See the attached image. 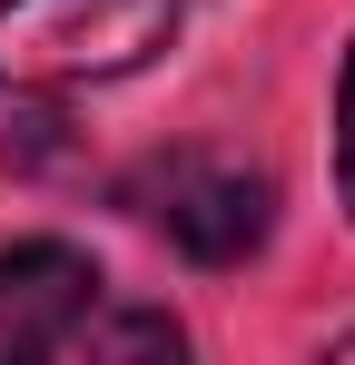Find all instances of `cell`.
Returning a JSON list of instances; mask_svg holds the SVG:
<instances>
[{
	"label": "cell",
	"instance_id": "1",
	"mask_svg": "<svg viewBox=\"0 0 355 365\" xmlns=\"http://www.w3.org/2000/svg\"><path fill=\"white\" fill-rule=\"evenodd\" d=\"M187 0H0V89L59 99L148 69L178 40Z\"/></svg>",
	"mask_w": 355,
	"mask_h": 365
},
{
	"label": "cell",
	"instance_id": "2",
	"mask_svg": "<svg viewBox=\"0 0 355 365\" xmlns=\"http://www.w3.org/2000/svg\"><path fill=\"white\" fill-rule=\"evenodd\" d=\"M128 207L187 257V267H247L277 237V178L237 148H168L128 178Z\"/></svg>",
	"mask_w": 355,
	"mask_h": 365
},
{
	"label": "cell",
	"instance_id": "3",
	"mask_svg": "<svg viewBox=\"0 0 355 365\" xmlns=\"http://www.w3.org/2000/svg\"><path fill=\"white\" fill-rule=\"evenodd\" d=\"M99 297H109V277H99L89 247H69V237H20V247H0V365L59 356L69 326H79Z\"/></svg>",
	"mask_w": 355,
	"mask_h": 365
},
{
	"label": "cell",
	"instance_id": "4",
	"mask_svg": "<svg viewBox=\"0 0 355 365\" xmlns=\"http://www.w3.org/2000/svg\"><path fill=\"white\" fill-rule=\"evenodd\" d=\"M178 346H187V336H178L168 306H118V297H99L79 326H69V346H59V356L109 365V356H178Z\"/></svg>",
	"mask_w": 355,
	"mask_h": 365
},
{
	"label": "cell",
	"instance_id": "5",
	"mask_svg": "<svg viewBox=\"0 0 355 365\" xmlns=\"http://www.w3.org/2000/svg\"><path fill=\"white\" fill-rule=\"evenodd\" d=\"M336 197L355 217V50H346V79H336Z\"/></svg>",
	"mask_w": 355,
	"mask_h": 365
},
{
	"label": "cell",
	"instance_id": "6",
	"mask_svg": "<svg viewBox=\"0 0 355 365\" xmlns=\"http://www.w3.org/2000/svg\"><path fill=\"white\" fill-rule=\"evenodd\" d=\"M336 356H355V326H346V336H336Z\"/></svg>",
	"mask_w": 355,
	"mask_h": 365
}]
</instances>
